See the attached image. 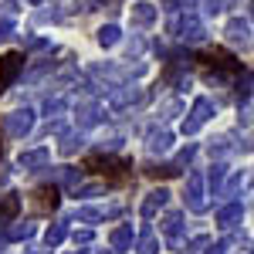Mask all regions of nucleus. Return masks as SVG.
Listing matches in <instances>:
<instances>
[{
  "label": "nucleus",
  "mask_w": 254,
  "mask_h": 254,
  "mask_svg": "<svg viewBox=\"0 0 254 254\" xmlns=\"http://www.w3.org/2000/svg\"><path fill=\"white\" fill-rule=\"evenodd\" d=\"M17 68H20V55H3L0 58V85H7V81H14V75H17Z\"/></svg>",
  "instance_id": "obj_1"
}]
</instances>
